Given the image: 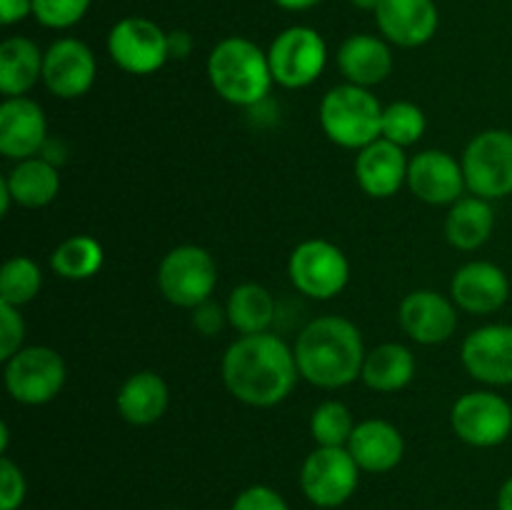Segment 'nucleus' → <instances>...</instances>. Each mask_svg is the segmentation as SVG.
I'll list each match as a JSON object with an SVG mask.
<instances>
[{
  "mask_svg": "<svg viewBox=\"0 0 512 510\" xmlns=\"http://www.w3.org/2000/svg\"><path fill=\"white\" fill-rule=\"evenodd\" d=\"M220 375L240 403L250 408H273L293 393L300 378L295 353L280 335H240L228 345Z\"/></svg>",
  "mask_w": 512,
  "mask_h": 510,
  "instance_id": "obj_1",
  "label": "nucleus"
},
{
  "mask_svg": "<svg viewBox=\"0 0 512 510\" xmlns=\"http://www.w3.org/2000/svg\"><path fill=\"white\" fill-rule=\"evenodd\" d=\"M300 378L320 390H340L363 373L365 343L355 323L340 315H320L300 330L293 345Z\"/></svg>",
  "mask_w": 512,
  "mask_h": 510,
  "instance_id": "obj_2",
  "label": "nucleus"
},
{
  "mask_svg": "<svg viewBox=\"0 0 512 510\" xmlns=\"http://www.w3.org/2000/svg\"><path fill=\"white\" fill-rule=\"evenodd\" d=\"M208 80L225 103L255 108L275 83L268 50L240 35L223 38L208 55Z\"/></svg>",
  "mask_w": 512,
  "mask_h": 510,
  "instance_id": "obj_3",
  "label": "nucleus"
},
{
  "mask_svg": "<svg viewBox=\"0 0 512 510\" xmlns=\"http://www.w3.org/2000/svg\"><path fill=\"white\" fill-rule=\"evenodd\" d=\"M383 105L370 88L343 83L320 100V128L345 150H363L383 133Z\"/></svg>",
  "mask_w": 512,
  "mask_h": 510,
  "instance_id": "obj_4",
  "label": "nucleus"
},
{
  "mask_svg": "<svg viewBox=\"0 0 512 510\" xmlns=\"http://www.w3.org/2000/svg\"><path fill=\"white\" fill-rule=\"evenodd\" d=\"M215 285H218V265L213 255L200 245H178L160 260V295L178 308L193 310L208 303Z\"/></svg>",
  "mask_w": 512,
  "mask_h": 510,
  "instance_id": "obj_5",
  "label": "nucleus"
},
{
  "mask_svg": "<svg viewBox=\"0 0 512 510\" xmlns=\"http://www.w3.org/2000/svg\"><path fill=\"white\" fill-rule=\"evenodd\" d=\"M65 378H68V368H65L63 355L48 345H28L5 360V390L15 403H50L60 395Z\"/></svg>",
  "mask_w": 512,
  "mask_h": 510,
  "instance_id": "obj_6",
  "label": "nucleus"
},
{
  "mask_svg": "<svg viewBox=\"0 0 512 510\" xmlns=\"http://www.w3.org/2000/svg\"><path fill=\"white\" fill-rule=\"evenodd\" d=\"M273 80L280 88L300 90L313 85L328 65V45L315 28L290 25L280 30L268 48Z\"/></svg>",
  "mask_w": 512,
  "mask_h": 510,
  "instance_id": "obj_7",
  "label": "nucleus"
},
{
  "mask_svg": "<svg viewBox=\"0 0 512 510\" xmlns=\"http://www.w3.org/2000/svg\"><path fill=\"white\" fill-rule=\"evenodd\" d=\"M468 190L478 198L498 200L512 195V130L490 128L475 135L463 153Z\"/></svg>",
  "mask_w": 512,
  "mask_h": 510,
  "instance_id": "obj_8",
  "label": "nucleus"
},
{
  "mask_svg": "<svg viewBox=\"0 0 512 510\" xmlns=\"http://www.w3.org/2000/svg\"><path fill=\"white\" fill-rule=\"evenodd\" d=\"M288 275L300 295L313 300H330L345 290L350 280V263L343 250L323 238H310L295 245L288 260Z\"/></svg>",
  "mask_w": 512,
  "mask_h": 510,
  "instance_id": "obj_9",
  "label": "nucleus"
},
{
  "mask_svg": "<svg viewBox=\"0 0 512 510\" xmlns=\"http://www.w3.org/2000/svg\"><path fill=\"white\" fill-rule=\"evenodd\" d=\"M108 55L123 73L153 75L170 60L168 33L155 20L128 15L110 28Z\"/></svg>",
  "mask_w": 512,
  "mask_h": 510,
  "instance_id": "obj_10",
  "label": "nucleus"
},
{
  "mask_svg": "<svg viewBox=\"0 0 512 510\" xmlns=\"http://www.w3.org/2000/svg\"><path fill=\"white\" fill-rule=\"evenodd\" d=\"M360 468L348 448H318L305 458L300 468L303 495L318 508H340L358 490Z\"/></svg>",
  "mask_w": 512,
  "mask_h": 510,
  "instance_id": "obj_11",
  "label": "nucleus"
},
{
  "mask_svg": "<svg viewBox=\"0 0 512 510\" xmlns=\"http://www.w3.org/2000/svg\"><path fill=\"white\" fill-rule=\"evenodd\" d=\"M450 425L470 448H495L512 433V405L495 390H473L453 403Z\"/></svg>",
  "mask_w": 512,
  "mask_h": 510,
  "instance_id": "obj_12",
  "label": "nucleus"
},
{
  "mask_svg": "<svg viewBox=\"0 0 512 510\" xmlns=\"http://www.w3.org/2000/svg\"><path fill=\"white\" fill-rule=\"evenodd\" d=\"M98 63L83 40L58 38L43 55V85L60 100L83 98L95 83Z\"/></svg>",
  "mask_w": 512,
  "mask_h": 510,
  "instance_id": "obj_13",
  "label": "nucleus"
},
{
  "mask_svg": "<svg viewBox=\"0 0 512 510\" xmlns=\"http://www.w3.org/2000/svg\"><path fill=\"white\" fill-rule=\"evenodd\" d=\"M460 360L468 375L490 388L512 385V325L490 323L465 335Z\"/></svg>",
  "mask_w": 512,
  "mask_h": 510,
  "instance_id": "obj_14",
  "label": "nucleus"
},
{
  "mask_svg": "<svg viewBox=\"0 0 512 510\" xmlns=\"http://www.w3.org/2000/svg\"><path fill=\"white\" fill-rule=\"evenodd\" d=\"M458 305L438 290L420 288L405 295L398 308V323L408 338L420 345H440L458 328Z\"/></svg>",
  "mask_w": 512,
  "mask_h": 510,
  "instance_id": "obj_15",
  "label": "nucleus"
},
{
  "mask_svg": "<svg viewBox=\"0 0 512 510\" xmlns=\"http://www.w3.org/2000/svg\"><path fill=\"white\" fill-rule=\"evenodd\" d=\"M408 188L428 205H453L468 188L463 163L445 150H420L408 165Z\"/></svg>",
  "mask_w": 512,
  "mask_h": 510,
  "instance_id": "obj_16",
  "label": "nucleus"
},
{
  "mask_svg": "<svg viewBox=\"0 0 512 510\" xmlns=\"http://www.w3.org/2000/svg\"><path fill=\"white\" fill-rule=\"evenodd\" d=\"M450 298L470 315L498 313L510 298V280L500 265L470 260L455 270L450 280Z\"/></svg>",
  "mask_w": 512,
  "mask_h": 510,
  "instance_id": "obj_17",
  "label": "nucleus"
},
{
  "mask_svg": "<svg viewBox=\"0 0 512 510\" xmlns=\"http://www.w3.org/2000/svg\"><path fill=\"white\" fill-rule=\"evenodd\" d=\"M380 35L398 48H420L438 33L440 10L435 0H383L375 10Z\"/></svg>",
  "mask_w": 512,
  "mask_h": 510,
  "instance_id": "obj_18",
  "label": "nucleus"
},
{
  "mask_svg": "<svg viewBox=\"0 0 512 510\" xmlns=\"http://www.w3.org/2000/svg\"><path fill=\"white\" fill-rule=\"evenodd\" d=\"M48 120L35 100L5 98L0 105V153L10 160H28L43 153Z\"/></svg>",
  "mask_w": 512,
  "mask_h": 510,
  "instance_id": "obj_19",
  "label": "nucleus"
},
{
  "mask_svg": "<svg viewBox=\"0 0 512 510\" xmlns=\"http://www.w3.org/2000/svg\"><path fill=\"white\" fill-rule=\"evenodd\" d=\"M408 165L410 160L405 158L400 145L378 138L358 150L355 180L370 198H393L403 185H408Z\"/></svg>",
  "mask_w": 512,
  "mask_h": 510,
  "instance_id": "obj_20",
  "label": "nucleus"
},
{
  "mask_svg": "<svg viewBox=\"0 0 512 510\" xmlns=\"http://www.w3.org/2000/svg\"><path fill=\"white\" fill-rule=\"evenodd\" d=\"M345 448L350 450L358 468L365 473H390L403 460L405 440L393 423L370 418L355 425Z\"/></svg>",
  "mask_w": 512,
  "mask_h": 510,
  "instance_id": "obj_21",
  "label": "nucleus"
},
{
  "mask_svg": "<svg viewBox=\"0 0 512 510\" xmlns=\"http://www.w3.org/2000/svg\"><path fill=\"white\" fill-rule=\"evenodd\" d=\"M335 60H338L345 83L360 85V88L380 85L393 73V50H390L388 40L378 38V35H350L338 48Z\"/></svg>",
  "mask_w": 512,
  "mask_h": 510,
  "instance_id": "obj_22",
  "label": "nucleus"
},
{
  "mask_svg": "<svg viewBox=\"0 0 512 510\" xmlns=\"http://www.w3.org/2000/svg\"><path fill=\"white\" fill-rule=\"evenodd\" d=\"M168 403V383L153 370L133 373L120 385L118 395H115V408H118L120 418L130 425H138V428L158 423L165 410H168Z\"/></svg>",
  "mask_w": 512,
  "mask_h": 510,
  "instance_id": "obj_23",
  "label": "nucleus"
},
{
  "mask_svg": "<svg viewBox=\"0 0 512 510\" xmlns=\"http://www.w3.org/2000/svg\"><path fill=\"white\" fill-rule=\"evenodd\" d=\"M495 230V210L490 200L470 195L460 198L458 203L450 205L448 218H445V238L453 248L478 250L490 240Z\"/></svg>",
  "mask_w": 512,
  "mask_h": 510,
  "instance_id": "obj_24",
  "label": "nucleus"
},
{
  "mask_svg": "<svg viewBox=\"0 0 512 510\" xmlns=\"http://www.w3.org/2000/svg\"><path fill=\"white\" fill-rule=\"evenodd\" d=\"M43 55L38 45L23 35L3 40L0 45V93L20 98L38 80H43Z\"/></svg>",
  "mask_w": 512,
  "mask_h": 510,
  "instance_id": "obj_25",
  "label": "nucleus"
},
{
  "mask_svg": "<svg viewBox=\"0 0 512 510\" xmlns=\"http://www.w3.org/2000/svg\"><path fill=\"white\" fill-rule=\"evenodd\" d=\"M3 180L13 195V203L23 208H45L60 193L58 165L45 160L43 155L18 160V165Z\"/></svg>",
  "mask_w": 512,
  "mask_h": 510,
  "instance_id": "obj_26",
  "label": "nucleus"
},
{
  "mask_svg": "<svg viewBox=\"0 0 512 510\" xmlns=\"http://www.w3.org/2000/svg\"><path fill=\"white\" fill-rule=\"evenodd\" d=\"M415 370H418V363H415L413 350L400 343H383L365 355L360 378L370 390L400 393L413 383Z\"/></svg>",
  "mask_w": 512,
  "mask_h": 510,
  "instance_id": "obj_27",
  "label": "nucleus"
},
{
  "mask_svg": "<svg viewBox=\"0 0 512 510\" xmlns=\"http://www.w3.org/2000/svg\"><path fill=\"white\" fill-rule=\"evenodd\" d=\"M225 313H228V323L240 335L268 333L270 323L275 318V300L263 285L243 283L228 295Z\"/></svg>",
  "mask_w": 512,
  "mask_h": 510,
  "instance_id": "obj_28",
  "label": "nucleus"
},
{
  "mask_svg": "<svg viewBox=\"0 0 512 510\" xmlns=\"http://www.w3.org/2000/svg\"><path fill=\"white\" fill-rule=\"evenodd\" d=\"M105 250L93 235H70L50 255V268L65 280H88L103 268Z\"/></svg>",
  "mask_w": 512,
  "mask_h": 510,
  "instance_id": "obj_29",
  "label": "nucleus"
},
{
  "mask_svg": "<svg viewBox=\"0 0 512 510\" xmlns=\"http://www.w3.org/2000/svg\"><path fill=\"white\" fill-rule=\"evenodd\" d=\"M40 288H43V270L33 258L15 255L5 260L0 270V303L23 308L38 298Z\"/></svg>",
  "mask_w": 512,
  "mask_h": 510,
  "instance_id": "obj_30",
  "label": "nucleus"
},
{
  "mask_svg": "<svg viewBox=\"0 0 512 510\" xmlns=\"http://www.w3.org/2000/svg\"><path fill=\"white\" fill-rule=\"evenodd\" d=\"M355 425L353 413L340 400H325L310 415V435L323 448H345Z\"/></svg>",
  "mask_w": 512,
  "mask_h": 510,
  "instance_id": "obj_31",
  "label": "nucleus"
},
{
  "mask_svg": "<svg viewBox=\"0 0 512 510\" xmlns=\"http://www.w3.org/2000/svg\"><path fill=\"white\" fill-rule=\"evenodd\" d=\"M425 128H428V120H425L423 108L410 103V100H398V103H390L383 110V133H380V138L390 140L400 148H408V145H415L423 138Z\"/></svg>",
  "mask_w": 512,
  "mask_h": 510,
  "instance_id": "obj_32",
  "label": "nucleus"
},
{
  "mask_svg": "<svg viewBox=\"0 0 512 510\" xmlns=\"http://www.w3.org/2000/svg\"><path fill=\"white\" fill-rule=\"evenodd\" d=\"M90 0H33V18L50 30H68L85 18Z\"/></svg>",
  "mask_w": 512,
  "mask_h": 510,
  "instance_id": "obj_33",
  "label": "nucleus"
},
{
  "mask_svg": "<svg viewBox=\"0 0 512 510\" xmlns=\"http://www.w3.org/2000/svg\"><path fill=\"white\" fill-rule=\"evenodd\" d=\"M28 495L25 475L8 455L0 458V510H18Z\"/></svg>",
  "mask_w": 512,
  "mask_h": 510,
  "instance_id": "obj_34",
  "label": "nucleus"
},
{
  "mask_svg": "<svg viewBox=\"0 0 512 510\" xmlns=\"http://www.w3.org/2000/svg\"><path fill=\"white\" fill-rule=\"evenodd\" d=\"M25 340V320L20 315V308H13L8 303H0V360H10Z\"/></svg>",
  "mask_w": 512,
  "mask_h": 510,
  "instance_id": "obj_35",
  "label": "nucleus"
},
{
  "mask_svg": "<svg viewBox=\"0 0 512 510\" xmlns=\"http://www.w3.org/2000/svg\"><path fill=\"white\" fill-rule=\"evenodd\" d=\"M230 510H290L283 495L270 485H250L240 490Z\"/></svg>",
  "mask_w": 512,
  "mask_h": 510,
  "instance_id": "obj_36",
  "label": "nucleus"
},
{
  "mask_svg": "<svg viewBox=\"0 0 512 510\" xmlns=\"http://www.w3.org/2000/svg\"><path fill=\"white\" fill-rule=\"evenodd\" d=\"M190 320H193V328L198 330L200 335L213 338V335H218L220 330H223L225 320H228V313H225V308L215 305L213 300H208V303L193 308V318Z\"/></svg>",
  "mask_w": 512,
  "mask_h": 510,
  "instance_id": "obj_37",
  "label": "nucleus"
},
{
  "mask_svg": "<svg viewBox=\"0 0 512 510\" xmlns=\"http://www.w3.org/2000/svg\"><path fill=\"white\" fill-rule=\"evenodd\" d=\"M33 15V0H0V20L3 25H15Z\"/></svg>",
  "mask_w": 512,
  "mask_h": 510,
  "instance_id": "obj_38",
  "label": "nucleus"
},
{
  "mask_svg": "<svg viewBox=\"0 0 512 510\" xmlns=\"http://www.w3.org/2000/svg\"><path fill=\"white\" fill-rule=\"evenodd\" d=\"M168 53L170 60H185L193 53V35L188 30H173L168 33Z\"/></svg>",
  "mask_w": 512,
  "mask_h": 510,
  "instance_id": "obj_39",
  "label": "nucleus"
},
{
  "mask_svg": "<svg viewBox=\"0 0 512 510\" xmlns=\"http://www.w3.org/2000/svg\"><path fill=\"white\" fill-rule=\"evenodd\" d=\"M275 5H280L283 10H290V13H303V10H310L315 8V5H320L323 0H273Z\"/></svg>",
  "mask_w": 512,
  "mask_h": 510,
  "instance_id": "obj_40",
  "label": "nucleus"
},
{
  "mask_svg": "<svg viewBox=\"0 0 512 510\" xmlns=\"http://www.w3.org/2000/svg\"><path fill=\"white\" fill-rule=\"evenodd\" d=\"M498 510H512V475L500 485L498 493Z\"/></svg>",
  "mask_w": 512,
  "mask_h": 510,
  "instance_id": "obj_41",
  "label": "nucleus"
},
{
  "mask_svg": "<svg viewBox=\"0 0 512 510\" xmlns=\"http://www.w3.org/2000/svg\"><path fill=\"white\" fill-rule=\"evenodd\" d=\"M10 203H13V195H10L8 185H5V180H0V213H8L10 210Z\"/></svg>",
  "mask_w": 512,
  "mask_h": 510,
  "instance_id": "obj_42",
  "label": "nucleus"
},
{
  "mask_svg": "<svg viewBox=\"0 0 512 510\" xmlns=\"http://www.w3.org/2000/svg\"><path fill=\"white\" fill-rule=\"evenodd\" d=\"M380 3H383V0H350V5H353V8H358V10H370V13H375Z\"/></svg>",
  "mask_w": 512,
  "mask_h": 510,
  "instance_id": "obj_43",
  "label": "nucleus"
},
{
  "mask_svg": "<svg viewBox=\"0 0 512 510\" xmlns=\"http://www.w3.org/2000/svg\"><path fill=\"white\" fill-rule=\"evenodd\" d=\"M8 435H10L8 425L3 423V425H0V453H3V455L8 453Z\"/></svg>",
  "mask_w": 512,
  "mask_h": 510,
  "instance_id": "obj_44",
  "label": "nucleus"
},
{
  "mask_svg": "<svg viewBox=\"0 0 512 510\" xmlns=\"http://www.w3.org/2000/svg\"><path fill=\"white\" fill-rule=\"evenodd\" d=\"M170 510H180V508H170Z\"/></svg>",
  "mask_w": 512,
  "mask_h": 510,
  "instance_id": "obj_45",
  "label": "nucleus"
}]
</instances>
